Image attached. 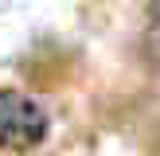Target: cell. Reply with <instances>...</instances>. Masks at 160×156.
I'll list each match as a JSON object with an SVG mask.
<instances>
[{
    "mask_svg": "<svg viewBox=\"0 0 160 156\" xmlns=\"http://www.w3.org/2000/svg\"><path fill=\"white\" fill-rule=\"evenodd\" d=\"M152 31L160 35V0H152Z\"/></svg>",
    "mask_w": 160,
    "mask_h": 156,
    "instance_id": "2",
    "label": "cell"
},
{
    "mask_svg": "<svg viewBox=\"0 0 160 156\" xmlns=\"http://www.w3.org/2000/svg\"><path fill=\"white\" fill-rule=\"evenodd\" d=\"M47 137V113L20 90H0V148H35Z\"/></svg>",
    "mask_w": 160,
    "mask_h": 156,
    "instance_id": "1",
    "label": "cell"
}]
</instances>
